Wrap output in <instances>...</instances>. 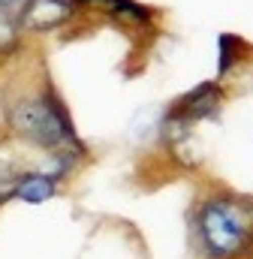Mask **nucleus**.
Masks as SVG:
<instances>
[{
    "label": "nucleus",
    "mask_w": 253,
    "mask_h": 259,
    "mask_svg": "<svg viewBox=\"0 0 253 259\" xmlns=\"http://www.w3.org/2000/svg\"><path fill=\"white\" fill-rule=\"evenodd\" d=\"M196 232L208 259H235L253 244V205L232 196H211L199 205Z\"/></svg>",
    "instance_id": "1"
},
{
    "label": "nucleus",
    "mask_w": 253,
    "mask_h": 259,
    "mask_svg": "<svg viewBox=\"0 0 253 259\" xmlns=\"http://www.w3.org/2000/svg\"><path fill=\"white\" fill-rule=\"evenodd\" d=\"M9 127L43 148H66L81 154V142L66 118L63 103L49 91L43 97H24L9 106Z\"/></svg>",
    "instance_id": "2"
},
{
    "label": "nucleus",
    "mask_w": 253,
    "mask_h": 259,
    "mask_svg": "<svg viewBox=\"0 0 253 259\" xmlns=\"http://www.w3.org/2000/svg\"><path fill=\"white\" fill-rule=\"evenodd\" d=\"M72 18V0H24L18 9V27L33 33L58 30Z\"/></svg>",
    "instance_id": "3"
},
{
    "label": "nucleus",
    "mask_w": 253,
    "mask_h": 259,
    "mask_svg": "<svg viewBox=\"0 0 253 259\" xmlns=\"http://www.w3.org/2000/svg\"><path fill=\"white\" fill-rule=\"evenodd\" d=\"M220 103H223V91H220V81H202L196 84L190 94H184L175 109L169 115L187 121V124H196V121H205V118H214L220 112Z\"/></svg>",
    "instance_id": "4"
},
{
    "label": "nucleus",
    "mask_w": 253,
    "mask_h": 259,
    "mask_svg": "<svg viewBox=\"0 0 253 259\" xmlns=\"http://www.w3.org/2000/svg\"><path fill=\"white\" fill-rule=\"evenodd\" d=\"M58 190V181L46 172H33V175H21L18 178V190L15 196L27 205H39V202H49Z\"/></svg>",
    "instance_id": "5"
},
{
    "label": "nucleus",
    "mask_w": 253,
    "mask_h": 259,
    "mask_svg": "<svg viewBox=\"0 0 253 259\" xmlns=\"http://www.w3.org/2000/svg\"><path fill=\"white\" fill-rule=\"evenodd\" d=\"M78 6H91V9H103L115 18H126V21H148L151 9L139 0H72Z\"/></svg>",
    "instance_id": "6"
},
{
    "label": "nucleus",
    "mask_w": 253,
    "mask_h": 259,
    "mask_svg": "<svg viewBox=\"0 0 253 259\" xmlns=\"http://www.w3.org/2000/svg\"><path fill=\"white\" fill-rule=\"evenodd\" d=\"M220 61H217V75H226L232 66L241 61V52H250V46L235 36V33H220Z\"/></svg>",
    "instance_id": "7"
},
{
    "label": "nucleus",
    "mask_w": 253,
    "mask_h": 259,
    "mask_svg": "<svg viewBox=\"0 0 253 259\" xmlns=\"http://www.w3.org/2000/svg\"><path fill=\"white\" fill-rule=\"evenodd\" d=\"M18 172L9 166V163H3L0 160V202H9L12 196H15V190H18Z\"/></svg>",
    "instance_id": "8"
},
{
    "label": "nucleus",
    "mask_w": 253,
    "mask_h": 259,
    "mask_svg": "<svg viewBox=\"0 0 253 259\" xmlns=\"http://www.w3.org/2000/svg\"><path fill=\"white\" fill-rule=\"evenodd\" d=\"M24 0H0V9H15V6H21Z\"/></svg>",
    "instance_id": "9"
}]
</instances>
